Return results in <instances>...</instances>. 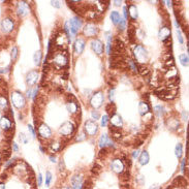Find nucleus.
Returning <instances> with one entry per match:
<instances>
[{
    "mask_svg": "<svg viewBox=\"0 0 189 189\" xmlns=\"http://www.w3.org/2000/svg\"><path fill=\"white\" fill-rule=\"evenodd\" d=\"M133 54H134V57H136V61H138V62L140 63V64H142V65L145 64V63L149 60L148 51H147V50L141 45H138L136 48H134Z\"/></svg>",
    "mask_w": 189,
    "mask_h": 189,
    "instance_id": "1",
    "label": "nucleus"
},
{
    "mask_svg": "<svg viewBox=\"0 0 189 189\" xmlns=\"http://www.w3.org/2000/svg\"><path fill=\"white\" fill-rule=\"evenodd\" d=\"M11 101L17 109H22L26 104V98L20 91H14L11 93Z\"/></svg>",
    "mask_w": 189,
    "mask_h": 189,
    "instance_id": "2",
    "label": "nucleus"
},
{
    "mask_svg": "<svg viewBox=\"0 0 189 189\" xmlns=\"http://www.w3.org/2000/svg\"><path fill=\"white\" fill-rule=\"evenodd\" d=\"M53 62L60 67L67 66L68 58H67L66 52H57L53 56Z\"/></svg>",
    "mask_w": 189,
    "mask_h": 189,
    "instance_id": "3",
    "label": "nucleus"
},
{
    "mask_svg": "<svg viewBox=\"0 0 189 189\" xmlns=\"http://www.w3.org/2000/svg\"><path fill=\"white\" fill-rule=\"evenodd\" d=\"M68 26L69 30H70V36L73 37L75 35H77V33L79 32L80 29L82 28V20L77 17L72 18L71 20H69Z\"/></svg>",
    "mask_w": 189,
    "mask_h": 189,
    "instance_id": "4",
    "label": "nucleus"
},
{
    "mask_svg": "<svg viewBox=\"0 0 189 189\" xmlns=\"http://www.w3.org/2000/svg\"><path fill=\"white\" fill-rule=\"evenodd\" d=\"M83 33H84L86 37H95L98 35L99 28L95 25V24L88 23V24H86L85 27L83 28Z\"/></svg>",
    "mask_w": 189,
    "mask_h": 189,
    "instance_id": "5",
    "label": "nucleus"
},
{
    "mask_svg": "<svg viewBox=\"0 0 189 189\" xmlns=\"http://www.w3.org/2000/svg\"><path fill=\"white\" fill-rule=\"evenodd\" d=\"M103 101H104V96L103 93L101 91H97L93 94V96L90 99V104L92 105V107L94 109H98L102 105Z\"/></svg>",
    "mask_w": 189,
    "mask_h": 189,
    "instance_id": "6",
    "label": "nucleus"
},
{
    "mask_svg": "<svg viewBox=\"0 0 189 189\" xmlns=\"http://www.w3.org/2000/svg\"><path fill=\"white\" fill-rule=\"evenodd\" d=\"M75 127L72 122L66 121V122L63 123V124L61 125L60 128H59V133L63 136H70V134H72V132L75 131Z\"/></svg>",
    "mask_w": 189,
    "mask_h": 189,
    "instance_id": "7",
    "label": "nucleus"
},
{
    "mask_svg": "<svg viewBox=\"0 0 189 189\" xmlns=\"http://www.w3.org/2000/svg\"><path fill=\"white\" fill-rule=\"evenodd\" d=\"M38 136L41 140H49L52 136V130L45 123H41L38 126Z\"/></svg>",
    "mask_w": 189,
    "mask_h": 189,
    "instance_id": "8",
    "label": "nucleus"
},
{
    "mask_svg": "<svg viewBox=\"0 0 189 189\" xmlns=\"http://www.w3.org/2000/svg\"><path fill=\"white\" fill-rule=\"evenodd\" d=\"M84 129H85V132L90 136H95L98 131V125L95 121L93 120H88L85 122L84 125Z\"/></svg>",
    "mask_w": 189,
    "mask_h": 189,
    "instance_id": "9",
    "label": "nucleus"
},
{
    "mask_svg": "<svg viewBox=\"0 0 189 189\" xmlns=\"http://www.w3.org/2000/svg\"><path fill=\"white\" fill-rule=\"evenodd\" d=\"M68 98H70V100L67 101L66 103V107H67V111H68L70 114L75 115L77 114V112L80 111V107L79 104H77V99H75V97L73 96V95H68Z\"/></svg>",
    "mask_w": 189,
    "mask_h": 189,
    "instance_id": "10",
    "label": "nucleus"
},
{
    "mask_svg": "<svg viewBox=\"0 0 189 189\" xmlns=\"http://www.w3.org/2000/svg\"><path fill=\"white\" fill-rule=\"evenodd\" d=\"M111 168L114 173L116 174H122L123 171L125 170V166H124V162H123L121 159L119 158H116L112 161V163H111Z\"/></svg>",
    "mask_w": 189,
    "mask_h": 189,
    "instance_id": "11",
    "label": "nucleus"
},
{
    "mask_svg": "<svg viewBox=\"0 0 189 189\" xmlns=\"http://www.w3.org/2000/svg\"><path fill=\"white\" fill-rule=\"evenodd\" d=\"M38 81V70L34 69V70H31L27 73L26 75V84L28 85L29 87L35 85Z\"/></svg>",
    "mask_w": 189,
    "mask_h": 189,
    "instance_id": "12",
    "label": "nucleus"
},
{
    "mask_svg": "<svg viewBox=\"0 0 189 189\" xmlns=\"http://www.w3.org/2000/svg\"><path fill=\"white\" fill-rule=\"evenodd\" d=\"M1 28L4 33H9L15 28V23L11 18H5L1 21Z\"/></svg>",
    "mask_w": 189,
    "mask_h": 189,
    "instance_id": "13",
    "label": "nucleus"
},
{
    "mask_svg": "<svg viewBox=\"0 0 189 189\" xmlns=\"http://www.w3.org/2000/svg\"><path fill=\"white\" fill-rule=\"evenodd\" d=\"M91 49L97 54V55H101L103 53V50H104V45H103L102 41L98 38H95L91 41Z\"/></svg>",
    "mask_w": 189,
    "mask_h": 189,
    "instance_id": "14",
    "label": "nucleus"
},
{
    "mask_svg": "<svg viewBox=\"0 0 189 189\" xmlns=\"http://www.w3.org/2000/svg\"><path fill=\"white\" fill-rule=\"evenodd\" d=\"M85 45H86L85 39L82 37H79V38L75 39V43H73V50L77 54H82L85 49Z\"/></svg>",
    "mask_w": 189,
    "mask_h": 189,
    "instance_id": "15",
    "label": "nucleus"
},
{
    "mask_svg": "<svg viewBox=\"0 0 189 189\" xmlns=\"http://www.w3.org/2000/svg\"><path fill=\"white\" fill-rule=\"evenodd\" d=\"M109 121L111 122L110 125H112V126L116 127V128H119V129H121V127H122V125H123L122 117L118 114H114L113 116H111V119Z\"/></svg>",
    "mask_w": 189,
    "mask_h": 189,
    "instance_id": "16",
    "label": "nucleus"
},
{
    "mask_svg": "<svg viewBox=\"0 0 189 189\" xmlns=\"http://www.w3.org/2000/svg\"><path fill=\"white\" fill-rule=\"evenodd\" d=\"M17 11H18V15H19L20 17H24V16L27 15L29 11V6H28V4H27V2H25V1L18 2Z\"/></svg>",
    "mask_w": 189,
    "mask_h": 189,
    "instance_id": "17",
    "label": "nucleus"
},
{
    "mask_svg": "<svg viewBox=\"0 0 189 189\" xmlns=\"http://www.w3.org/2000/svg\"><path fill=\"white\" fill-rule=\"evenodd\" d=\"M171 28L168 26H163V27H161L160 30H159V38L161 39L162 41H166V39H170L171 38Z\"/></svg>",
    "mask_w": 189,
    "mask_h": 189,
    "instance_id": "18",
    "label": "nucleus"
},
{
    "mask_svg": "<svg viewBox=\"0 0 189 189\" xmlns=\"http://www.w3.org/2000/svg\"><path fill=\"white\" fill-rule=\"evenodd\" d=\"M83 178L80 175H75L71 178V189H82Z\"/></svg>",
    "mask_w": 189,
    "mask_h": 189,
    "instance_id": "19",
    "label": "nucleus"
},
{
    "mask_svg": "<svg viewBox=\"0 0 189 189\" xmlns=\"http://www.w3.org/2000/svg\"><path fill=\"white\" fill-rule=\"evenodd\" d=\"M139 113L141 116H145L148 113H150V105L148 104L147 101H141L139 103Z\"/></svg>",
    "mask_w": 189,
    "mask_h": 189,
    "instance_id": "20",
    "label": "nucleus"
},
{
    "mask_svg": "<svg viewBox=\"0 0 189 189\" xmlns=\"http://www.w3.org/2000/svg\"><path fill=\"white\" fill-rule=\"evenodd\" d=\"M149 160H150V156H149V153L146 150H144L139 156V163L141 166H146L149 163Z\"/></svg>",
    "mask_w": 189,
    "mask_h": 189,
    "instance_id": "21",
    "label": "nucleus"
},
{
    "mask_svg": "<svg viewBox=\"0 0 189 189\" xmlns=\"http://www.w3.org/2000/svg\"><path fill=\"white\" fill-rule=\"evenodd\" d=\"M128 16L131 18V20L132 21H136V19H138V17H139V15H138V9H136V5H133V4H130L128 6Z\"/></svg>",
    "mask_w": 189,
    "mask_h": 189,
    "instance_id": "22",
    "label": "nucleus"
},
{
    "mask_svg": "<svg viewBox=\"0 0 189 189\" xmlns=\"http://www.w3.org/2000/svg\"><path fill=\"white\" fill-rule=\"evenodd\" d=\"M127 34H128L129 41H130V43H133V41H134V38L136 37V27H134V26H132V25L129 26Z\"/></svg>",
    "mask_w": 189,
    "mask_h": 189,
    "instance_id": "23",
    "label": "nucleus"
},
{
    "mask_svg": "<svg viewBox=\"0 0 189 189\" xmlns=\"http://www.w3.org/2000/svg\"><path fill=\"white\" fill-rule=\"evenodd\" d=\"M166 124H168V128L172 129V130H175V129L179 128V126H180V122H179L178 119H168L166 121Z\"/></svg>",
    "mask_w": 189,
    "mask_h": 189,
    "instance_id": "24",
    "label": "nucleus"
},
{
    "mask_svg": "<svg viewBox=\"0 0 189 189\" xmlns=\"http://www.w3.org/2000/svg\"><path fill=\"white\" fill-rule=\"evenodd\" d=\"M109 141H110V138L107 136V134H102L99 139V148L102 149V148H107V144H109Z\"/></svg>",
    "mask_w": 189,
    "mask_h": 189,
    "instance_id": "25",
    "label": "nucleus"
},
{
    "mask_svg": "<svg viewBox=\"0 0 189 189\" xmlns=\"http://www.w3.org/2000/svg\"><path fill=\"white\" fill-rule=\"evenodd\" d=\"M105 111L110 116H113L114 114H116V104L114 102H109L105 107Z\"/></svg>",
    "mask_w": 189,
    "mask_h": 189,
    "instance_id": "26",
    "label": "nucleus"
},
{
    "mask_svg": "<svg viewBox=\"0 0 189 189\" xmlns=\"http://www.w3.org/2000/svg\"><path fill=\"white\" fill-rule=\"evenodd\" d=\"M120 18H121V16L118 11H112V14H111V20H112L113 24L118 25L119 21H120Z\"/></svg>",
    "mask_w": 189,
    "mask_h": 189,
    "instance_id": "27",
    "label": "nucleus"
},
{
    "mask_svg": "<svg viewBox=\"0 0 189 189\" xmlns=\"http://www.w3.org/2000/svg\"><path fill=\"white\" fill-rule=\"evenodd\" d=\"M41 59H43V53H41V51L35 52L34 56H33V60H34V63L37 65V66H38V65L41 64Z\"/></svg>",
    "mask_w": 189,
    "mask_h": 189,
    "instance_id": "28",
    "label": "nucleus"
},
{
    "mask_svg": "<svg viewBox=\"0 0 189 189\" xmlns=\"http://www.w3.org/2000/svg\"><path fill=\"white\" fill-rule=\"evenodd\" d=\"M175 154H176V156H177V158L178 159H180L181 157H182V155H183V146H182V144H177V146H176V149H175Z\"/></svg>",
    "mask_w": 189,
    "mask_h": 189,
    "instance_id": "29",
    "label": "nucleus"
},
{
    "mask_svg": "<svg viewBox=\"0 0 189 189\" xmlns=\"http://www.w3.org/2000/svg\"><path fill=\"white\" fill-rule=\"evenodd\" d=\"M154 114L156 115L157 117L163 116V114H164L163 107H161V105H156V107H154Z\"/></svg>",
    "mask_w": 189,
    "mask_h": 189,
    "instance_id": "30",
    "label": "nucleus"
},
{
    "mask_svg": "<svg viewBox=\"0 0 189 189\" xmlns=\"http://www.w3.org/2000/svg\"><path fill=\"white\" fill-rule=\"evenodd\" d=\"M179 59H180V62L183 66H188V56L186 54H181Z\"/></svg>",
    "mask_w": 189,
    "mask_h": 189,
    "instance_id": "31",
    "label": "nucleus"
},
{
    "mask_svg": "<svg viewBox=\"0 0 189 189\" xmlns=\"http://www.w3.org/2000/svg\"><path fill=\"white\" fill-rule=\"evenodd\" d=\"M18 55H19V51H18V47H16V45H14L13 49H11V61H16L18 58Z\"/></svg>",
    "mask_w": 189,
    "mask_h": 189,
    "instance_id": "32",
    "label": "nucleus"
},
{
    "mask_svg": "<svg viewBox=\"0 0 189 189\" xmlns=\"http://www.w3.org/2000/svg\"><path fill=\"white\" fill-rule=\"evenodd\" d=\"M125 28H126V21L124 19H122V18H120V21L118 23V29L120 31H123Z\"/></svg>",
    "mask_w": 189,
    "mask_h": 189,
    "instance_id": "33",
    "label": "nucleus"
},
{
    "mask_svg": "<svg viewBox=\"0 0 189 189\" xmlns=\"http://www.w3.org/2000/svg\"><path fill=\"white\" fill-rule=\"evenodd\" d=\"M52 181V174L51 172H47L45 173V186H50Z\"/></svg>",
    "mask_w": 189,
    "mask_h": 189,
    "instance_id": "34",
    "label": "nucleus"
},
{
    "mask_svg": "<svg viewBox=\"0 0 189 189\" xmlns=\"http://www.w3.org/2000/svg\"><path fill=\"white\" fill-rule=\"evenodd\" d=\"M109 120H110V118H109V116L107 115H104V116L101 118V126L102 127H105L107 125V122H109Z\"/></svg>",
    "mask_w": 189,
    "mask_h": 189,
    "instance_id": "35",
    "label": "nucleus"
},
{
    "mask_svg": "<svg viewBox=\"0 0 189 189\" xmlns=\"http://www.w3.org/2000/svg\"><path fill=\"white\" fill-rule=\"evenodd\" d=\"M91 116H92V118L94 119L95 121L98 120V119L100 118V114L98 113V111H95V110L91 112Z\"/></svg>",
    "mask_w": 189,
    "mask_h": 189,
    "instance_id": "36",
    "label": "nucleus"
},
{
    "mask_svg": "<svg viewBox=\"0 0 189 189\" xmlns=\"http://www.w3.org/2000/svg\"><path fill=\"white\" fill-rule=\"evenodd\" d=\"M136 183L140 185H144L145 184V177L144 176H139L138 178H136Z\"/></svg>",
    "mask_w": 189,
    "mask_h": 189,
    "instance_id": "37",
    "label": "nucleus"
},
{
    "mask_svg": "<svg viewBox=\"0 0 189 189\" xmlns=\"http://www.w3.org/2000/svg\"><path fill=\"white\" fill-rule=\"evenodd\" d=\"M114 93H115V89H111L109 91V98H110V102H114Z\"/></svg>",
    "mask_w": 189,
    "mask_h": 189,
    "instance_id": "38",
    "label": "nucleus"
},
{
    "mask_svg": "<svg viewBox=\"0 0 189 189\" xmlns=\"http://www.w3.org/2000/svg\"><path fill=\"white\" fill-rule=\"evenodd\" d=\"M140 154H141V153H140V150H139V149H136V150H134V151L132 152V157H133L134 159H136V158H138V157L140 156Z\"/></svg>",
    "mask_w": 189,
    "mask_h": 189,
    "instance_id": "39",
    "label": "nucleus"
},
{
    "mask_svg": "<svg viewBox=\"0 0 189 189\" xmlns=\"http://www.w3.org/2000/svg\"><path fill=\"white\" fill-rule=\"evenodd\" d=\"M107 153V148H102V149H100V151H99L98 156L99 157H102V155H105Z\"/></svg>",
    "mask_w": 189,
    "mask_h": 189,
    "instance_id": "40",
    "label": "nucleus"
},
{
    "mask_svg": "<svg viewBox=\"0 0 189 189\" xmlns=\"http://www.w3.org/2000/svg\"><path fill=\"white\" fill-rule=\"evenodd\" d=\"M177 33H178V39H179V43H183L184 41H183V37H182V33H181L180 30H177Z\"/></svg>",
    "mask_w": 189,
    "mask_h": 189,
    "instance_id": "41",
    "label": "nucleus"
},
{
    "mask_svg": "<svg viewBox=\"0 0 189 189\" xmlns=\"http://www.w3.org/2000/svg\"><path fill=\"white\" fill-rule=\"evenodd\" d=\"M51 4H52V6L56 7V9H59V7H60V2H59V1H51Z\"/></svg>",
    "mask_w": 189,
    "mask_h": 189,
    "instance_id": "42",
    "label": "nucleus"
},
{
    "mask_svg": "<svg viewBox=\"0 0 189 189\" xmlns=\"http://www.w3.org/2000/svg\"><path fill=\"white\" fill-rule=\"evenodd\" d=\"M123 14H124V20L126 21L128 19V13H127V6L123 7Z\"/></svg>",
    "mask_w": 189,
    "mask_h": 189,
    "instance_id": "43",
    "label": "nucleus"
},
{
    "mask_svg": "<svg viewBox=\"0 0 189 189\" xmlns=\"http://www.w3.org/2000/svg\"><path fill=\"white\" fill-rule=\"evenodd\" d=\"M41 183H43V176H41V174H38V177H37V186H41Z\"/></svg>",
    "mask_w": 189,
    "mask_h": 189,
    "instance_id": "44",
    "label": "nucleus"
},
{
    "mask_svg": "<svg viewBox=\"0 0 189 189\" xmlns=\"http://www.w3.org/2000/svg\"><path fill=\"white\" fill-rule=\"evenodd\" d=\"M20 140H21L24 144H26V143H27V139H26V136L24 134V133H21V134H20Z\"/></svg>",
    "mask_w": 189,
    "mask_h": 189,
    "instance_id": "45",
    "label": "nucleus"
},
{
    "mask_svg": "<svg viewBox=\"0 0 189 189\" xmlns=\"http://www.w3.org/2000/svg\"><path fill=\"white\" fill-rule=\"evenodd\" d=\"M185 164H186V159H183L182 163H181V172L182 173L185 172Z\"/></svg>",
    "mask_w": 189,
    "mask_h": 189,
    "instance_id": "46",
    "label": "nucleus"
},
{
    "mask_svg": "<svg viewBox=\"0 0 189 189\" xmlns=\"http://www.w3.org/2000/svg\"><path fill=\"white\" fill-rule=\"evenodd\" d=\"M28 130L31 132V134H32L33 138H35V131H34V129L32 128V126H31V125H28Z\"/></svg>",
    "mask_w": 189,
    "mask_h": 189,
    "instance_id": "47",
    "label": "nucleus"
},
{
    "mask_svg": "<svg viewBox=\"0 0 189 189\" xmlns=\"http://www.w3.org/2000/svg\"><path fill=\"white\" fill-rule=\"evenodd\" d=\"M9 67H5V68H0V73H6L9 72Z\"/></svg>",
    "mask_w": 189,
    "mask_h": 189,
    "instance_id": "48",
    "label": "nucleus"
},
{
    "mask_svg": "<svg viewBox=\"0 0 189 189\" xmlns=\"http://www.w3.org/2000/svg\"><path fill=\"white\" fill-rule=\"evenodd\" d=\"M149 189H161V187H160V185L155 184V185H152Z\"/></svg>",
    "mask_w": 189,
    "mask_h": 189,
    "instance_id": "49",
    "label": "nucleus"
},
{
    "mask_svg": "<svg viewBox=\"0 0 189 189\" xmlns=\"http://www.w3.org/2000/svg\"><path fill=\"white\" fill-rule=\"evenodd\" d=\"M13 149L15 152H18V150H19V148H18V145L17 143H13Z\"/></svg>",
    "mask_w": 189,
    "mask_h": 189,
    "instance_id": "50",
    "label": "nucleus"
},
{
    "mask_svg": "<svg viewBox=\"0 0 189 189\" xmlns=\"http://www.w3.org/2000/svg\"><path fill=\"white\" fill-rule=\"evenodd\" d=\"M182 116H183V119H184V120H187V117H188V115H187L186 111H183V112H182Z\"/></svg>",
    "mask_w": 189,
    "mask_h": 189,
    "instance_id": "51",
    "label": "nucleus"
},
{
    "mask_svg": "<svg viewBox=\"0 0 189 189\" xmlns=\"http://www.w3.org/2000/svg\"><path fill=\"white\" fill-rule=\"evenodd\" d=\"M27 97H28V98L32 97V90H31V89H29V90L27 91Z\"/></svg>",
    "mask_w": 189,
    "mask_h": 189,
    "instance_id": "52",
    "label": "nucleus"
},
{
    "mask_svg": "<svg viewBox=\"0 0 189 189\" xmlns=\"http://www.w3.org/2000/svg\"><path fill=\"white\" fill-rule=\"evenodd\" d=\"M50 159H51V161H52V162H57V160H56V157H55V156H50Z\"/></svg>",
    "mask_w": 189,
    "mask_h": 189,
    "instance_id": "53",
    "label": "nucleus"
},
{
    "mask_svg": "<svg viewBox=\"0 0 189 189\" xmlns=\"http://www.w3.org/2000/svg\"><path fill=\"white\" fill-rule=\"evenodd\" d=\"M114 3H115V5H116V6H119V5H121V1H118V0H115Z\"/></svg>",
    "mask_w": 189,
    "mask_h": 189,
    "instance_id": "54",
    "label": "nucleus"
},
{
    "mask_svg": "<svg viewBox=\"0 0 189 189\" xmlns=\"http://www.w3.org/2000/svg\"><path fill=\"white\" fill-rule=\"evenodd\" d=\"M166 3H168V6L172 7V5H173V1H166Z\"/></svg>",
    "mask_w": 189,
    "mask_h": 189,
    "instance_id": "55",
    "label": "nucleus"
},
{
    "mask_svg": "<svg viewBox=\"0 0 189 189\" xmlns=\"http://www.w3.org/2000/svg\"><path fill=\"white\" fill-rule=\"evenodd\" d=\"M63 189H71V188H70V187H64Z\"/></svg>",
    "mask_w": 189,
    "mask_h": 189,
    "instance_id": "56",
    "label": "nucleus"
}]
</instances>
